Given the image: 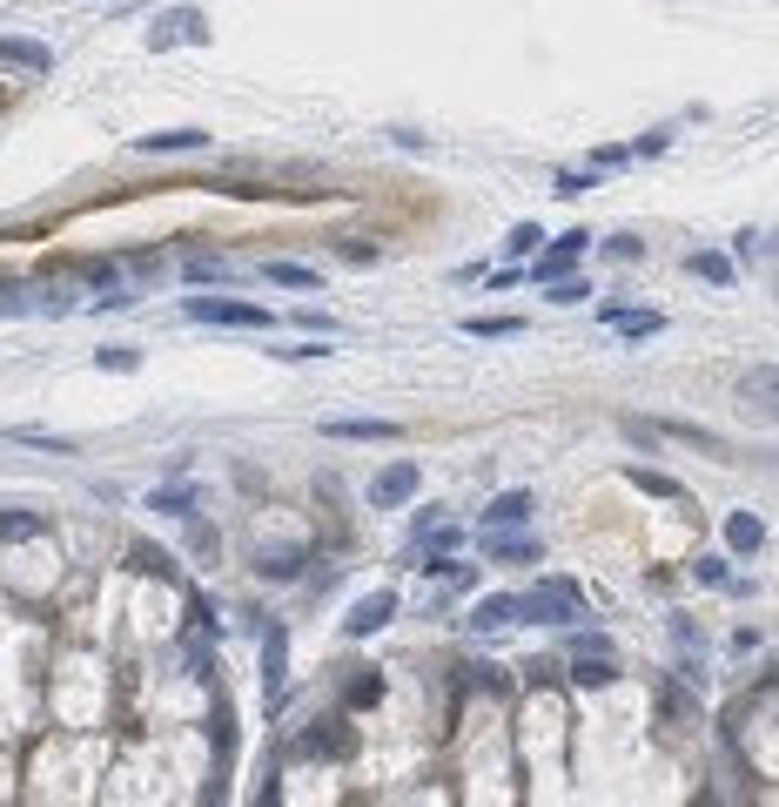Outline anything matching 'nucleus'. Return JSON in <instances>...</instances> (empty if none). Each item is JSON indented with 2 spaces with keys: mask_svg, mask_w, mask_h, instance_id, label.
<instances>
[{
  "mask_svg": "<svg viewBox=\"0 0 779 807\" xmlns=\"http://www.w3.org/2000/svg\"><path fill=\"white\" fill-rule=\"evenodd\" d=\"M0 61H14V67H28V74H48V67H54V54H48L41 41H0Z\"/></svg>",
  "mask_w": 779,
  "mask_h": 807,
  "instance_id": "9b49d317",
  "label": "nucleus"
},
{
  "mask_svg": "<svg viewBox=\"0 0 779 807\" xmlns=\"http://www.w3.org/2000/svg\"><path fill=\"white\" fill-rule=\"evenodd\" d=\"M510 619H517V599H510V593H491V599L471 606L464 626H471V632H497V626H510Z\"/></svg>",
  "mask_w": 779,
  "mask_h": 807,
  "instance_id": "6e6552de",
  "label": "nucleus"
},
{
  "mask_svg": "<svg viewBox=\"0 0 779 807\" xmlns=\"http://www.w3.org/2000/svg\"><path fill=\"white\" fill-rule=\"evenodd\" d=\"M263 276H270V283H283V290H316V270H303V263H270Z\"/></svg>",
  "mask_w": 779,
  "mask_h": 807,
  "instance_id": "6ab92c4d",
  "label": "nucleus"
},
{
  "mask_svg": "<svg viewBox=\"0 0 779 807\" xmlns=\"http://www.w3.org/2000/svg\"><path fill=\"white\" fill-rule=\"evenodd\" d=\"M430 579H444V586H471V565H457V558H444V565H430Z\"/></svg>",
  "mask_w": 779,
  "mask_h": 807,
  "instance_id": "393cba45",
  "label": "nucleus"
},
{
  "mask_svg": "<svg viewBox=\"0 0 779 807\" xmlns=\"http://www.w3.org/2000/svg\"><path fill=\"white\" fill-rule=\"evenodd\" d=\"M202 142H209L202 128H168V135H141V148H148V155H161V148H202Z\"/></svg>",
  "mask_w": 779,
  "mask_h": 807,
  "instance_id": "f3484780",
  "label": "nucleus"
},
{
  "mask_svg": "<svg viewBox=\"0 0 779 807\" xmlns=\"http://www.w3.org/2000/svg\"><path fill=\"white\" fill-rule=\"evenodd\" d=\"M464 331L471 337H517L525 323H517V316H464Z\"/></svg>",
  "mask_w": 779,
  "mask_h": 807,
  "instance_id": "a211bd4d",
  "label": "nucleus"
},
{
  "mask_svg": "<svg viewBox=\"0 0 779 807\" xmlns=\"http://www.w3.org/2000/svg\"><path fill=\"white\" fill-rule=\"evenodd\" d=\"M168 41H209V34H202V21L182 8V14H161V34H155V48H168Z\"/></svg>",
  "mask_w": 779,
  "mask_h": 807,
  "instance_id": "ddd939ff",
  "label": "nucleus"
},
{
  "mask_svg": "<svg viewBox=\"0 0 779 807\" xmlns=\"http://www.w3.org/2000/svg\"><path fill=\"white\" fill-rule=\"evenodd\" d=\"M189 316L196 323H235V331H270V310L235 303V296H189Z\"/></svg>",
  "mask_w": 779,
  "mask_h": 807,
  "instance_id": "f03ea898",
  "label": "nucleus"
},
{
  "mask_svg": "<svg viewBox=\"0 0 779 807\" xmlns=\"http://www.w3.org/2000/svg\"><path fill=\"white\" fill-rule=\"evenodd\" d=\"M598 323H612L619 337H659V331H665L659 310H598Z\"/></svg>",
  "mask_w": 779,
  "mask_h": 807,
  "instance_id": "0eeeda50",
  "label": "nucleus"
},
{
  "mask_svg": "<svg viewBox=\"0 0 779 807\" xmlns=\"http://www.w3.org/2000/svg\"><path fill=\"white\" fill-rule=\"evenodd\" d=\"M699 579L706 586H726V558H699Z\"/></svg>",
  "mask_w": 779,
  "mask_h": 807,
  "instance_id": "cd10ccee",
  "label": "nucleus"
},
{
  "mask_svg": "<svg viewBox=\"0 0 779 807\" xmlns=\"http://www.w3.org/2000/svg\"><path fill=\"white\" fill-rule=\"evenodd\" d=\"M517 619L571 626V619H585V599H578V586H571V579H545L538 593H525V599H517Z\"/></svg>",
  "mask_w": 779,
  "mask_h": 807,
  "instance_id": "f257e3e1",
  "label": "nucleus"
},
{
  "mask_svg": "<svg viewBox=\"0 0 779 807\" xmlns=\"http://www.w3.org/2000/svg\"><path fill=\"white\" fill-rule=\"evenodd\" d=\"M95 364H102V370H135V364H141V350L115 344V350H95Z\"/></svg>",
  "mask_w": 779,
  "mask_h": 807,
  "instance_id": "b1692460",
  "label": "nucleus"
},
{
  "mask_svg": "<svg viewBox=\"0 0 779 807\" xmlns=\"http://www.w3.org/2000/svg\"><path fill=\"white\" fill-rule=\"evenodd\" d=\"M692 270L713 276V283H726V276H733V263H726V256H692Z\"/></svg>",
  "mask_w": 779,
  "mask_h": 807,
  "instance_id": "a878e982",
  "label": "nucleus"
},
{
  "mask_svg": "<svg viewBox=\"0 0 779 807\" xmlns=\"http://www.w3.org/2000/svg\"><path fill=\"white\" fill-rule=\"evenodd\" d=\"M417 484H423V471H417L410 458H397V464H383V471L370 478V505L397 512V505H410V499H417Z\"/></svg>",
  "mask_w": 779,
  "mask_h": 807,
  "instance_id": "7ed1b4c3",
  "label": "nucleus"
},
{
  "mask_svg": "<svg viewBox=\"0 0 779 807\" xmlns=\"http://www.w3.org/2000/svg\"><path fill=\"white\" fill-rule=\"evenodd\" d=\"M484 545H491V558H504V565H531V558H538V545H531V538H504V532H484Z\"/></svg>",
  "mask_w": 779,
  "mask_h": 807,
  "instance_id": "4468645a",
  "label": "nucleus"
},
{
  "mask_svg": "<svg viewBox=\"0 0 779 807\" xmlns=\"http://www.w3.org/2000/svg\"><path fill=\"white\" fill-rule=\"evenodd\" d=\"M612 673H619V667H612V653H578V667H571V680H578V687H604Z\"/></svg>",
  "mask_w": 779,
  "mask_h": 807,
  "instance_id": "2eb2a0df",
  "label": "nucleus"
},
{
  "mask_svg": "<svg viewBox=\"0 0 779 807\" xmlns=\"http://www.w3.org/2000/svg\"><path fill=\"white\" fill-rule=\"evenodd\" d=\"M551 290V303H578L585 296V283H571V276H558V283H545Z\"/></svg>",
  "mask_w": 779,
  "mask_h": 807,
  "instance_id": "bb28decb",
  "label": "nucleus"
},
{
  "mask_svg": "<svg viewBox=\"0 0 779 807\" xmlns=\"http://www.w3.org/2000/svg\"><path fill=\"white\" fill-rule=\"evenodd\" d=\"M525 518H531V492H504V499H491L484 532H510V525H525Z\"/></svg>",
  "mask_w": 779,
  "mask_h": 807,
  "instance_id": "1a4fd4ad",
  "label": "nucleus"
},
{
  "mask_svg": "<svg viewBox=\"0 0 779 807\" xmlns=\"http://www.w3.org/2000/svg\"><path fill=\"white\" fill-rule=\"evenodd\" d=\"M148 505L155 512H196V492H189V484H176V492H155Z\"/></svg>",
  "mask_w": 779,
  "mask_h": 807,
  "instance_id": "5701e85b",
  "label": "nucleus"
},
{
  "mask_svg": "<svg viewBox=\"0 0 779 807\" xmlns=\"http://www.w3.org/2000/svg\"><path fill=\"white\" fill-rule=\"evenodd\" d=\"M397 619V593H370V599H357V612L343 619V632L350 639H370V632H383Z\"/></svg>",
  "mask_w": 779,
  "mask_h": 807,
  "instance_id": "20e7f679",
  "label": "nucleus"
},
{
  "mask_svg": "<svg viewBox=\"0 0 779 807\" xmlns=\"http://www.w3.org/2000/svg\"><path fill=\"white\" fill-rule=\"evenodd\" d=\"M48 518L41 512H0V545H14V538H34Z\"/></svg>",
  "mask_w": 779,
  "mask_h": 807,
  "instance_id": "dca6fc26",
  "label": "nucleus"
},
{
  "mask_svg": "<svg viewBox=\"0 0 779 807\" xmlns=\"http://www.w3.org/2000/svg\"><path fill=\"white\" fill-rule=\"evenodd\" d=\"M255 573H263V579H296L303 573V552L290 545V552H255Z\"/></svg>",
  "mask_w": 779,
  "mask_h": 807,
  "instance_id": "f8f14e48",
  "label": "nucleus"
},
{
  "mask_svg": "<svg viewBox=\"0 0 779 807\" xmlns=\"http://www.w3.org/2000/svg\"><path fill=\"white\" fill-rule=\"evenodd\" d=\"M625 478H632V484H639V492H659V499H672V492H678V484H672V478H665V471H652V464H632V471H625Z\"/></svg>",
  "mask_w": 779,
  "mask_h": 807,
  "instance_id": "aec40b11",
  "label": "nucleus"
},
{
  "mask_svg": "<svg viewBox=\"0 0 779 807\" xmlns=\"http://www.w3.org/2000/svg\"><path fill=\"white\" fill-rule=\"evenodd\" d=\"M538 250H545V229L538 222H517L510 229V256H538Z\"/></svg>",
  "mask_w": 779,
  "mask_h": 807,
  "instance_id": "412c9836",
  "label": "nucleus"
},
{
  "mask_svg": "<svg viewBox=\"0 0 779 807\" xmlns=\"http://www.w3.org/2000/svg\"><path fill=\"white\" fill-rule=\"evenodd\" d=\"M585 229H571V235H558L551 242V256H538V283H558V276H571V263H578V250H585Z\"/></svg>",
  "mask_w": 779,
  "mask_h": 807,
  "instance_id": "423d86ee",
  "label": "nucleus"
},
{
  "mask_svg": "<svg viewBox=\"0 0 779 807\" xmlns=\"http://www.w3.org/2000/svg\"><path fill=\"white\" fill-rule=\"evenodd\" d=\"M323 431H329V438H350V444H390V438H397L390 418H329Z\"/></svg>",
  "mask_w": 779,
  "mask_h": 807,
  "instance_id": "39448f33",
  "label": "nucleus"
},
{
  "mask_svg": "<svg viewBox=\"0 0 779 807\" xmlns=\"http://www.w3.org/2000/svg\"><path fill=\"white\" fill-rule=\"evenodd\" d=\"M229 276H235V270L215 263V256H196V263H189V283H229Z\"/></svg>",
  "mask_w": 779,
  "mask_h": 807,
  "instance_id": "4be33fe9",
  "label": "nucleus"
},
{
  "mask_svg": "<svg viewBox=\"0 0 779 807\" xmlns=\"http://www.w3.org/2000/svg\"><path fill=\"white\" fill-rule=\"evenodd\" d=\"M726 545H733V552H759V545H766V518L733 512V518H726Z\"/></svg>",
  "mask_w": 779,
  "mask_h": 807,
  "instance_id": "9d476101",
  "label": "nucleus"
}]
</instances>
